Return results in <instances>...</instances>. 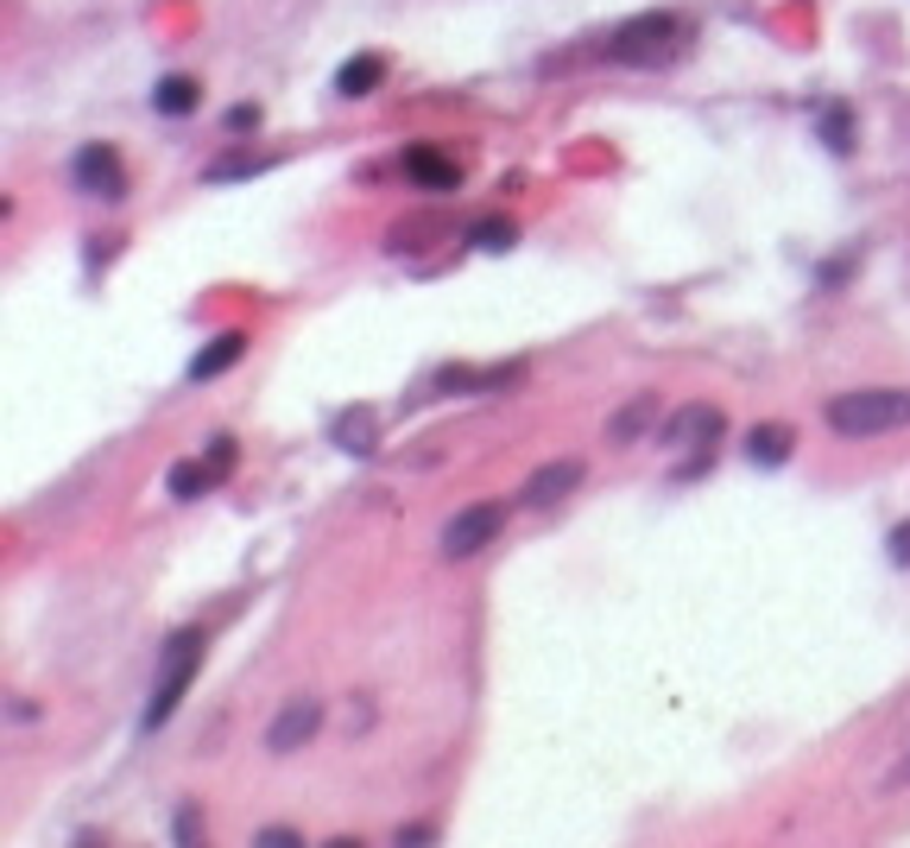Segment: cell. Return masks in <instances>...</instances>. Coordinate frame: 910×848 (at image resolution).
<instances>
[{
	"instance_id": "1",
	"label": "cell",
	"mask_w": 910,
	"mask_h": 848,
	"mask_svg": "<svg viewBox=\"0 0 910 848\" xmlns=\"http://www.w3.org/2000/svg\"><path fill=\"white\" fill-rule=\"evenodd\" d=\"M829 431L841 438H885V431H905L910 425V386H854V393H834L829 406Z\"/></svg>"
},
{
	"instance_id": "2",
	"label": "cell",
	"mask_w": 910,
	"mask_h": 848,
	"mask_svg": "<svg viewBox=\"0 0 910 848\" xmlns=\"http://www.w3.org/2000/svg\"><path fill=\"white\" fill-rule=\"evenodd\" d=\"M682 38H689V26H682L677 13H632L626 26H613L601 38V57L607 64L652 70V64H670V57L682 52Z\"/></svg>"
},
{
	"instance_id": "3",
	"label": "cell",
	"mask_w": 910,
	"mask_h": 848,
	"mask_svg": "<svg viewBox=\"0 0 910 848\" xmlns=\"http://www.w3.org/2000/svg\"><path fill=\"white\" fill-rule=\"evenodd\" d=\"M197 671H202V634H197V627H184V634H171V646L158 652V684H152V703H146V716H140L146 735L177 716V703L190 696Z\"/></svg>"
},
{
	"instance_id": "4",
	"label": "cell",
	"mask_w": 910,
	"mask_h": 848,
	"mask_svg": "<svg viewBox=\"0 0 910 848\" xmlns=\"http://www.w3.org/2000/svg\"><path fill=\"white\" fill-rule=\"evenodd\" d=\"M506 519H512V507H506V500H468V507H455V514L443 519L436 551H443L450 564H462V558H475V551H487V544L500 539Z\"/></svg>"
},
{
	"instance_id": "5",
	"label": "cell",
	"mask_w": 910,
	"mask_h": 848,
	"mask_svg": "<svg viewBox=\"0 0 910 848\" xmlns=\"http://www.w3.org/2000/svg\"><path fill=\"white\" fill-rule=\"evenodd\" d=\"M70 184L82 190V197H96V203H121V197H126V165H121V153H114L108 140H89V146H76Z\"/></svg>"
},
{
	"instance_id": "6",
	"label": "cell",
	"mask_w": 910,
	"mask_h": 848,
	"mask_svg": "<svg viewBox=\"0 0 910 848\" xmlns=\"http://www.w3.org/2000/svg\"><path fill=\"white\" fill-rule=\"evenodd\" d=\"M728 431V418L721 406H708V399H689L664 418V450H689V456H714V438Z\"/></svg>"
},
{
	"instance_id": "7",
	"label": "cell",
	"mask_w": 910,
	"mask_h": 848,
	"mask_svg": "<svg viewBox=\"0 0 910 848\" xmlns=\"http://www.w3.org/2000/svg\"><path fill=\"white\" fill-rule=\"evenodd\" d=\"M317 728H323V703L317 696H291L285 709L273 716V728H266V753H298V747H310L317 741Z\"/></svg>"
},
{
	"instance_id": "8",
	"label": "cell",
	"mask_w": 910,
	"mask_h": 848,
	"mask_svg": "<svg viewBox=\"0 0 910 848\" xmlns=\"http://www.w3.org/2000/svg\"><path fill=\"white\" fill-rule=\"evenodd\" d=\"M581 488V463L576 456H556V463H544V469H531V482L519 488V507H556L563 494H576Z\"/></svg>"
},
{
	"instance_id": "9",
	"label": "cell",
	"mask_w": 910,
	"mask_h": 848,
	"mask_svg": "<svg viewBox=\"0 0 910 848\" xmlns=\"http://www.w3.org/2000/svg\"><path fill=\"white\" fill-rule=\"evenodd\" d=\"M404 178L418 184V190H436V197H450V190H462V165H455L450 153H436V146H404Z\"/></svg>"
},
{
	"instance_id": "10",
	"label": "cell",
	"mask_w": 910,
	"mask_h": 848,
	"mask_svg": "<svg viewBox=\"0 0 910 848\" xmlns=\"http://www.w3.org/2000/svg\"><path fill=\"white\" fill-rule=\"evenodd\" d=\"M652 425H657V393H632L626 406L607 418V443H620V450H626V443H639Z\"/></svg>"
},
{
	"instance_id": "11",
	"label": "cell",
	"mask_w": 910,
	"mask_h": 848,
	"mask_svg": "<svg viewBox=\"0 0 910 848\" xmlns=\"http://www.w3.org/2000/svg\"><path fill=\"white\" fill-rule=\"evenodd\" d=\"M241 355H247V330L209 335V349H197V361H190V381H215V374H228Z\"/></svg>"
},
{
	"instance_id": "12",
	"label": "cell",
	"mask_w": 910,
	"mask_h": 848,
	"mask_svg": "<svg viewBox=\"0 0 910 848\" xmlns=\"http://www.w3.org/2000/svg\"><path fill=\"white\" fill-rule=\"evenodd\" d=\"M790 450H797V431H790V425H753V438H746V463H753V469H784V463H790Z\"/></svg>"
},
{
	"instance_id": "13",
	"label": "cell",
	"mask_w": 910,
	"mask_h": 848,
	"mask_svg": "<svg viewBox=\"0 0 910 848\" xmlns=\"http://www.w3.org/2000/svg\"><path fill=\"white\" fill-rule=\"evenodd\" d=\"M379 82H386V57L379 52H360V57H348L342 70H335V96H374Z\"/></svg>"
},
{
	"instance_id": "14",
	"label": "cell",
	"mask_w": 910,
	"mask_h": 848,
	"mask_svg": "<svg viewBox=\"0 0 910 848\" xmlns=\"http://www.w3.org/2000/svg\"><path fill=\"white\" fill-rule=\"evenodd\" d=\"M152 108H158L165 121H184V114L202 108V82L197 77H165L158 89H152Z\"/></svg>"
},
{
	"instance_id": "15",
	"label": "cell",
	"mask_w": 910,
	"mask_h": 848,
	"mask_svg": "<svg viewBox=\"0 0 910 848\" xmlns=\"http://www.w3.org/2000/svg\"><path fill=\"white\" fill-rule=\"evenodd\" d=\"M165 488H171V500H197V494H209V488H215V469L202 463V456H184V463H171Z\"/></svg>"
},
{
	"instance_id": "16",
	"label": "cell",
	"mask_w": 910,
	"mask_h": 848,
	"mask_svg": "<svg viewBox=\"0 0 910 848\" xmlns=\"http://www.w3.org/2000/svg\"><path fill=\"white\" fill-rule=\"evenodd\" d=\"M815 128H822V140H829V153H854V108L847 102H822L815 108Z\"/></svg>"
},
{
	"instance_id": "17",
	"label": "cell",
	"mask_w": 910,
	"mask_h": 848,
	"mask_svg": "<svg viewBox=\"0 0 910 848\" xmlns=\"http://www.w3.org/2000/svg\"><path fill=\"white\" fill-rule=\"evenodd\" d=\"M329 438H335V450H348V456H367V450H374V411H367V406H360V411H342Z\"/></svg>"
},
{
	"instance_id": "18",
	"label": "cell",
	"mask_w": 910,
	"mask_h": 848,
	"mask_svg": "<svg viewBox=\"0 0 910 848\" xmlns=\"http://www.w3.org/2000/svg\"><path fill=\"white\" fill-rule=\"evenodd\" d=\"M468 241H475L480 254H506V247H512V241H519V229H512V222H506V216H480L475 229H468Z\"/></svg>"
},
{
	"instance_id": "19",
	"label": "cell",
	"mask_w": 910,
	"mask_h": 848,
	"mask_svg": "<svg viewBox=\"0 0 910 848\" xmlns=\"http://www.w3.org/2000/svg\"><path fill=\"white\" fill-rule=\"evenodd\" d=\"M253 172H266V165H259V158H247V153H228V158H215V165H209L202 178L222 184V178H253Z\"/></svg>"
},
{
	"instance_id": "20",
	"label": "cell",
	"mask_w": 910,
	"mask_h": 848,
	"mask_svg": "<svg viewBox=\"0 0 910 848\" xmlns=\"http://www.w3.org/2000/svg\"><path fill=\"white\" fill-rule=\"evenodd\" d=\"M197 836H202V811H197V804H184L177 823H171V843H197Z\"/></svg>"
},
{
	"instance_id": "21",
	"label": "cell",
	"mask_w": 910,
	"mask_h": 848,
	"mask_svg": "<svg viewBox=\"0 0 910 848\" xmlns=\"http://www.w3.org/2000/svg\"><path fill=\"white\" fill-rule=\"evenodd\" d=\"M209 469H215V482L234 469V438H209Z\"/></svg>"
},
{
	"instance_id": "22",
	"label": "cell",
	"mask_w": 910,
	"mask_h": 848,
	"mask_svg": "<svg viewBox=\"0 0 910 848\" xmlns=\"http://www.w3.org/2000/svg\"><path fill=\"white\" fill-rule=\"evenodd\" d=\"M253 128H259V108H253V102L228 108V133H253Z\"/></svg>"
},
{
	"instance_id": "23",
	"label": "cell",
	"mask_w": 910,
	"mask_h": 848,
	"mask_svg": "<svg viewBox=\"0 0 910 848\" xmlns=\"http://www.w3.org/2000/svg\"><path fill=\"white\" fill-rule=\"evenodd\" d=\"M253 843H273V848H298L303 836H298V829H285V823H273V829H259V836H253Z\"/></svg>"
},
{
	"instance_id": "24",
	"label": "cell",
	"mask_w": 910,
	"mask_h": 848,
	"mask_svg": "<svg viewBox=\"0 0 910 848\" xmlns=\"http://www.w3.org/2000/svg\"><path fill=\"white\" fill-rule=\"evenodd\" d=\"M404 843H436V823H404L399 829V848Z\"/></svg>"
},
{
	"instance_id": "25",
	"label": "cell",
	"mask_w": 910,
	"mask_h": 848,
	"mask_svg": "<svg viewBox=\"0 0 910 848\" xmlns=\"http://www.w3.org/2000/svg\"><path fill=\"white\" fill-rule=\"evenodd\" d=\"M891 564H910V526H898V532H891Z\"/></svg>"
},
{
	"instance_id": "26",
	"label": "cell",
	"mask_w": 910,
	"mask_h": 848,
	"mask_svg": "<svg viewBox=\"0 0 910 848\" xmlns=\"http://www.w3.org/2000/svg\"><path fill=\"white\" fill-rule=\"evenodd\" d=\"M905 779H910V760H905Z\"/></svg>"
}]
</instances>
